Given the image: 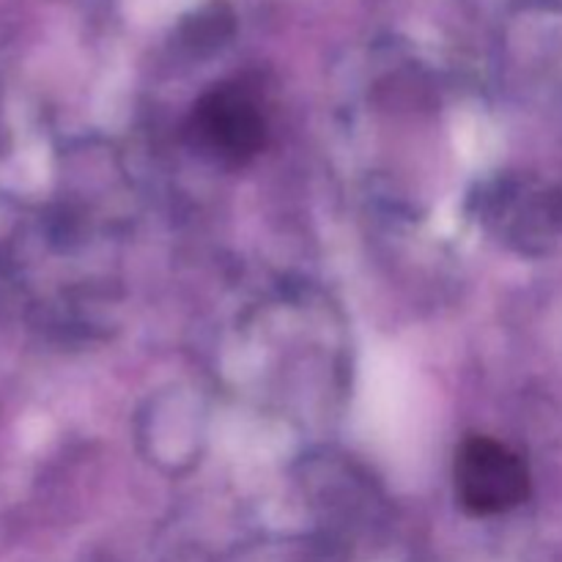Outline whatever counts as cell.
I'll use <instances>...</instances> for the list:
<instances>
[{
	"instance_id": "obj_1",
	"label": "cell",
	"mask_w": 562,
	"mask_h": 562,
	"mask_svg": "<svg viewBox=\"0 0 562 562\" xmlns=\"http://www.w3.org/2000/svg\"><path fill=\"white\" fill-rule=\"evenodd\" d=\"M192 151L223 168H241L263 151L269 124L261 108L241 91H214L187 119Z\"/></svg>"
},
{
	"instance_id": "obj_2",
	"label": "cell",
	"mask_w": 562,
	"mask_h": 562,
	"mask_svg": "<svg viewBox=\"0 0 562 562\" xmlns=\"http://www.w3.org/2000/svg\"><path fill=\"white\" fill-rule=\"evenodd\" d=\"M456 497L472 516H494L516 508L527 499L530 475L508 445L488 437L461 442L453 467Z\"/></svg>"
}]
</instances>
